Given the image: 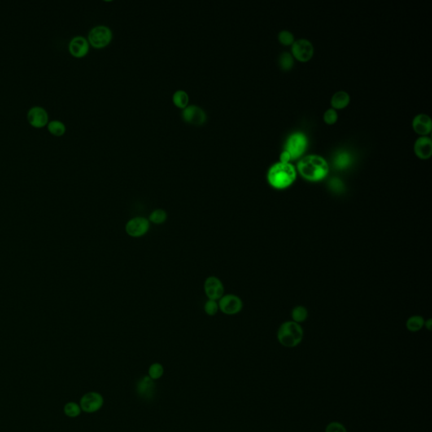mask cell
Returning a JSON list of instances; mask_svg holds the SVG:
<instances>
[{
  "label": "cell",
  "mask_w": 432,
  "mask_h": 432,
  "mask_svg": "<svg viewBox=\"0 0 432 432\" xmlns=\"http://www.w3.org/2000/svg\"><path fill=\"white\" fill-rule=\"evenodd\" d=\"M325 432H347L346 426L341 423L333 421L327 425Z\"/></svg>",
  "instance_id": "cell-28"
},
{
  "label": "cell",
  "mask_w": 432,
  "mask_h": 432,
  "mask_svg": "<svg viewBox=\"0 0 432 432\" xmlns=\"http://www.w3.org/2000/svg\"><path fill=\"white\" fill-rule=\"evenodd\" d=\"M324 119V121L326 122L327 123L332 124V123H334L336 121H337V119H338V114H337V112H336L334 109L330 108L325 111Z\"/></svg>",
  "instance_id": "cell-29"
},
{
  "label": "cell",
  "mask_w": 432,
  "mask_h": 432,
  "mask_svg": "<svg viewBox=\"0 0 432 432\" xmlns=\"http://www.w3.org/2000/svg\"><path fill=\"white\" fill-rule=\"evenodd\" d=\"M297 168L303 177L309 181H320L329 173V164L324 157L309 155L302 158Z\"/></svg>",
  "instance_id": "cell-1"
},
{
  "label": "cell",
  "mask_w": 432,
  "mask_h": 432,
  "mask_svg": "<svg viewBox=\"0 0 432 432\" xmlns=\"http://www.w3.org/2000/svg\"><path fill=\"white\" fill-rule=\"evenodd\" d=\"M150 223L147 218L136 216L126 223L125 232L133 238H140L147 234L150 231Z\"/></svg>",
  "instance_id": "cell-5"
},
{
  "label": "cell",
  "mask_w": 432,
  "mask_h": 432,
  "mask_svg": "<svg viewBox=\"0 0 432 432\" xmlns=\"http://www.w3.org/2000/svg\"><path fill=\"white\" fill-rule=\"evenodd\" d=\"M280 63L283 69L289 70L292 67L293 63H294L292 56L290 55V53H282V55L280 56Z\"/></svg>",
  "instance_id": "cell-26"
},
{
  "label": "cell",
  "mask_w": 432,
  "mask_h": 432,
  "mask_svg": "<svg viewBox=\"0 0 432 432\" xmlns=\"http://www.w3.org/2000/svg\"><path fill=\"white\" fill-rule=\"evenodd\" d=\"M68 49L70 54L74 58H84L89 53V41L84 36H75L70 40Z\"/></svg>",
  "instance_id": "cell-13"
},
{
  "label": "cell",
  "mask_w": 432,
  "mask_h": 432,
  "mask_svg": "<svg viewBox=\"0 0 432 432\" xmlns=\"http://www.w3.org/2000/svg\"><path fill=\"white\" fill-rule=\"evenodd\" d=\"M27 122L35 128H45L49 123V112L40 106H32L27 111Z\"/></svg>",
  "instance_id": "cell-9"
},
{
  "label": "cell",
  "mask_w": 432,
  "mask_h": 432,
  "mask_svg": "<svg viewBox=\"0 0 432 432\" xmlns=\"http://www.w3.org/2000/svg\"><path fill=\"white\" fill-rule=\"evenodd\" d=\"M172 102H173L174 105L178 108H186L189 102V95L186 92L181 90V89L176 90L172 96Z\"/></svg>",
  "instance_id": "cell-20"
},
{
  "label": "cell",
  "mask_w": 432,
  "mask_h": 432,
  "mask_svg": "<svg viewBox=\"0 0 432 432\" xmlns=\"http://www.w3.org/2000/svg\"><path fill=\"white\" fill-rule=\"evenodd\" d=\"M307 140L304 133H294L288 138L285 144V150L290 153L291 159L297 158L304 152L307 147Z\"/></svg>",
  "instance_id": "cell-7"
},
{
  "label": "cell",
  "mask_w": 432,
  "mask_h": 432,
  "mask_svg": "<svg viewBox=\"0 0 432 432\" xmlns=\"http://www.w3.org/2000/svg\"><path fill=\"white\" fill-rule=\"evenodd\" d=\"M167 218H168V215L166 210L163 209H156L150 213L148 220L150 223H152L154 225H162L167 221Z\"/></svg>",
  "instance_id": "cell-19"
},
{
  "label": "cell",
  "mask_w": 432,
  "mask_h": 432,
  "mask_svg": "<svg viewBox=\"0 0 432 432\" xmlns=\"http://www.w3.org/2000/svg\"><path fill=\"white\" fill-rule=\"evenodd\" d=\"M307 315H308V312L304 307L300 306V307H294L292 311V319L294 320L293 322L297 324L305 322L307 319Z\"/></svg>",
  "instance_id": "cell-24"
},
{
  "label": "cell",
  "mask_w": 432,
  "mask_h": 432,
  "mask_svg": "<svg viewBox=\"0 0 432 432\" xmlns=\"http://www.w3.org/2000/svg\"><path fill=\"white\" fill-rule=\"evenodd\" d=\"M203 311L206 315L210 316H214L220 311L219 302L215 300L208 299L207 302L203 305Z\"/></svg>",
  "instance_id": "cell-23"
},
{
  "label": "cell",
  "mask_w": 432,
  "mask_h": 432,
  "mask_svg": "<svg viewBox=\"0 0 432 432\" xmlns=\"http://www.w3.org/2000/svg\"><path fill=\"white\" fill-rule=\"evenodd\" d=\"M349 102H350V96L347 92L344 90L336 92L331 99V104L334 108H344L347 106Z\"/></svg>",
  "instance_id": "cell-17"
},
{
  "label": "cell",
  "mask_w": 432,
  "mask_h": 432,
  "mask_svg": "<svg viewBox=\"0 0 432 432\" xmlns=\"http://www.w3.org/2000/svg\"><path fill=\"white\" fill-rule=\"evenodd\" d=\"M203 291L208 299L219 301L225 294V287L219 278L209 276L203 283Z\"/></svg>",
  "instance_id": "cell-8"
},
{
  "label": "cell",
  "mask_w": 432,
  "mask_h": 432,
  "mask_svg": "<svg viewBox=\"0 0 432 432\" xmlns=\"http://www.w3.org/2000/svg\"><path fill=\"white\" fill-rule=\"evenodd\" d=\"M279 40L281 43L285 44V45H290V44H292L294 42V36L291 32H288V31H282L279 34Z\"/></svg>",
  "instance_id": "cell-27"
},
{
  "label": "cell",
  "mask_w": 432,
  "mask_h": 432,
  "mask_svg": "<svg viewBox=\"0 0 432 432\" xmlns=\"http://www.w3.org/2000/svg\"><path fill=\"white\" fill-rule=\"evenodd\" d=\"M48 130L52 135L55 137H62L66 133V126L63 122L60 120H52L49 121L47 125Z\"/></svg>",
  "instance_id": "cell-18"
},
{
  "label": "cell",
  "mask_w": 432,
  "mask_h": 432,
  "mask_svg": "<svg viewBox=\"0 0 432 432\" xmlns=\"http://www.w3.org/2000/svg\"><path fill=\"white\" fill-rule=\"evenodd\" d=\"M290 160H291L290 153L288 152L287 150H284L281 154H280V162H289Z\"/></svg>",
  "instance_id": "cell-31"
},
{
  "label": "cell",
  "mask_w": 432,
  "mask_h": 432,
  "mask_svg": "<svg viewBox=\"0 0 432 432\" xmlns=\"http://www.w3.org/2000/svg\"><path fill=\"white\" fill-rule=\"evenodd\" d=\"M278 340L281 346L294 348L298 346L304 337V332L299 324L294 322H285L278 331Z\"/></svg>",
  "instance_id": "cell-3"
},
{
  "label": "cell",
  "mask_w": 432,
  "mask_h": 432,
  "mask_svg": "<svg viewBox=\"0 0 432 432\" xmlns=\"http://www.w3.org/2000/svg\"><path fill=\"white\" fill-rule=\"evenodd\" d=\"M268 181L271 186L277 189H286L297 178V171L289 162H277L269 168Z\"/></svg>",
  "instance_id": "cell-2"
},
{
  "label": "cell",
  "mask_w": 432,
  "mask_h": 432,
  "mask_svg": "<svg viewBox=\"0 0 432 432\" xmlns=\"http://www.w3.org/2000/svg\"><path fill=\"white\" fill-rule=\"evenodd\" d=\"M163 372H164V369L162 365L159 363L151 365L149 369V375L151 379H158L163 375Z\"/></svg>",
  "instance_id": "cell-25"
},
{
  "label": "cell",
  "mask_w": 432,
  "mask_h": 432,
  "mask_svg": "<svg viewBox=\"0 0 432 432\" xmlns=\"http://www.w3.org/2000/svg\"><path fill=\"white\" fill-rule=\"evenodd\" d=\"M313 51L312 44L307 39H299L293 42L292 53L298 60L302 62L309 60L313 55Z\"/></svg>",
  "instance_id": "cell-12"
},
{
  "label": "cell",
  "mask_w": 432,
  "mask_h": 432,
  "mask_svg": "<svg viewBox=\"0 0 432 432\" xmlns=\"http://www.w3.org/2000/svg\"><path fill=\"white\" fill-rule=\"evenodd\" d=\"M218 302L220 311L228 316L237 315L243 308V302L237 294H225Z\"/></svg>",
  "instance_id": "cell-6"
},
{
  "label": "cell",
  "mask_w": 432,
  "mask_h": 432,
  "mask_svg": "<svg viewBox=\"0 0 432 432\" xmlns=\"http://www.w3.org/2000/svg\"><path fill=\"white\" fill-rule=\"evenodd\" d=\"M63 412L68 417L75 418L79 416L81 413V408L78 403H75V402H70L64 405Z\"/></svg>",
  "instance_id": "cell-22"
},
{
  "label": "cell",
  "mask_w": 432,
  "mask_h": 432,
  "mask_svg": "<svg viewBox=\"0 0 432 432\" xmlns=\"http://www.w3.org/2000/svg\"><path fill=\"white\" fill-rule=\"evenodd\" d=\"M87 40L89 46L96 49H102L111 43L112 32L106 26H97L89 31Z\"/></svg>",
  "instance_id": "cell-4"
},
{
  "label": "cell",
  "mask_w": 432,
  "mask_h": 432,
  "mask_svg": "<svg viewBox=\"0 0 432 432\" xmlns=\"http://www.w3.org/2000/svg\"><path fill=\"white\" fill-rule=\"evenodd\" d=\"M413 128L419 134L425 135L431 130V119L426 114H419L414 119Z\"/></svg>",
  "instance_id": "cell-15"
},
{
  "label": "cell",
  "mask_w": 432,
  "mask_h": 432,
  "mask_svg": "<svg viewBox=\"0 0 432 432\" xmlns=\"http://www.w3.org/2000/svg\"><path fill=\"white\" fill-rule=\"evenodd\" d=\"M181 117L185 123L192 125L201 126L207 121V115L203 109L196 105H191L184 109Z\"/></svg>",
  "instance_id": "cell-10"
},
{
  "label": "cell",
  "mask_w": 432,
  "mask_h": 432,
  "mask_svg": "<svg viewBox=\"0 0 432 432\" xmlns=\"http://www.w3.org/2000/svg\"><path fill=\"white\" fill-rule=\"evenodd\" d=\"M103 405V398L101 394L90 392L85 394L80 399V406L81 411L85 413H94L99 411Z\"/></svg>",
  "instance_id": "cell-11"
},
{
  "label": "cell",
  "mask_w": 432,
  "mask_h": 432,
  "mask_svg": "<svg viewBox=\"0 0 432 432\" xmlns=\"http://www.w3.org/2000/svg\"><path fill=\"white\" fill-rule=\"evenodd\" d=\"M137 392L139 396L142 398H152L155 394V383L150 377H144L137 384Z\"/></svg>",
  "instance_id": "cell-14"
},
{
  "label": "cell",
  "mask_w": 432,
  "mask_h": 432,
  "mask_svg": "<svg viewBox=\"0 0 432 432\" xmlns=\"http://www.w3.org/2000/svg\"><path fill=\"white\" fill-rule=\"evenodd\" d=\"M349 162H350V156L346 153L339 154V155H337V158H336V163L338 167H346Z\"/></svg>",
  "instance_id": "cell-30"
},
{
  "label": "cell",
  "mask_w": 432,
  "mask_h": 432,
  "mask_svg": "<svg viewBox=\"0 0 432 432\" xmlns=\"http://www.w3.org/2000/svg\"><path fill=\"white\" fill-rule=\"evenodd\" d=\"M425 324L424 319L420 316H411L407 321V329L411 332H417L422 329Z\"/></svg>",
  "instance_id": "cell-21"
},
{
  "label": "cell",
  "mask_w": 432,
  "mask_h": 432,
  "mask_svg": "<svg viewBox=\"0 0 432 432\" xmlns=\"http://www.w3.org/2000/svg\"><path fill=\"white\" fill-rule=\"evenodd\" d=\"M415 151L416 155L420 158H428L431 155L432 142L430 138L422 136L415 141Z\"/></svg>",
  "instance_id": "cell-16"
}]
</instances>
